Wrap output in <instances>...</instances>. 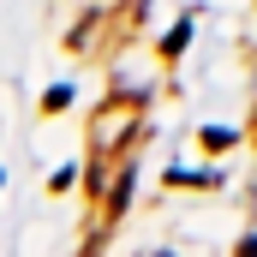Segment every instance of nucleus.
<instances>
[{
  "label": "nucleus",
  "instance_id": "obj_2",
  "mask_svg": "<svg viewBox=\"0 0 257 257\" xmlns=\"http://www.w3.org/2000/svg\"><path fill=\"white\" fill-rule=\"evenodd\" d=\"M186 30H192V18H186V24H174V36L162 42V54H180V48H186Z\"/></svg>",
  "mask_w": 257,
  "mask_h": 257
},
{
  "label": "nucleus",
  "instance_id": "obj_1",
  "mask_svg": "<svg viewBox=\"0 0 257 257\" xmlns=\"http://www.w3.org/2000/svg\"><path fill=\"white\" fill-rule=\"evenodd\" d=\"M144 126V102L138 96H114L102 114H96V132H90V150H96V162H114V156H126V144L138 138Z\"/></svg>",
  "mask_w": 257,
  "mask_h": 257
},
{
  "label": "nucleus",
  "instance_id": "obj_3",
  "mask_svg": "<svg viewBox=\"0 0 257 257\" xmlns=\"http://www.w3.org/2000/svg\"><path fill=\"white\" fill-rule=\"evenodd\" d=\"M251 138H257V114H251Z\"/></svg>",
  "mask_w": 257,
  "mask_h": 257
}]
</instances>
